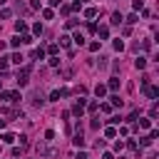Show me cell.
Returning <instances> with one entry per match:
<instances>
[{"instance_id": "7a4b0ae2", "label": "cell", "mask_w": 159, "mask_h": 159, "mask_svg": "<svg viewBox=\"0 0 159 159\" xmlns=\"http://www.w3.org/2000/svg\"><path fill=\"white\" fill-rule=\"evenodd\" d=\"M0 97H3V102L12 105V102H20V92H0Z\"/></svg>"}, {"instance_id": "6da1fadb", "label": "cell", "mask_w": 159, "mask_h": 159, "mask_svg": "<svg viewBox=\"0 0 159 159\" xmlns=\"http://www.w3.org/2000/svg\"><path fill=\"white\" fill-rule=\"evenodd\" d=\"M27 77H30V65H27V67H23V70L18 72V77H15V82H18L20 87H25V85H27Z\"/></svg>"}, {"instance_id": "9c48e42d", "label": "cell", "mask_w": 159, "mask_h": 159, "mask_svg": "<svg viewBox=\"0 0 159 159\" xmlns=\"http://www.w3.org/2000/svg\"><path fill=\"white\" fill-rule=\"evenodd\" d=\"M75 42H77V45H85V35H82V32H75Z\"/></svg>"}, {"instance_id": "f546056e", "label": "cell", "mask_w": 159, "mask_h": 159, "mask_svg": "<svg viewBox=\"0 0 159 159\" xmlns=\"http://www.w3.org/2000/svg\"><path fill=\"white\" fill-rule=\"evenodd\" d=\"M60 3H62V0H50V5H52V8H57Z\"/></svg>"}, {"instance_id": "ffe728a7", "label": "cell", "mask_w": 159, "mask_h": 159, "mask_svg": "<svg viewBox=\"0 0 159 159\" xmlns=\"http://www.w3.org/2000/svg\"><path fill=\"white\" fill-rule=\"evenodd\" d=\"M10 42H12V47H20V45H23V40H20V35H15Z\"/></svg>"}, {"instance_id": "cb8c5ba5", "label": "cell", "mask_w": 159, "mask_h": 159, "mask_svg": "<svg viewBox=\"0 0 159 159\" xmlns=\"http://www.w3.org/2000/svg\"><path fill=\"white\" fill-rule=\"evenodd\" d=\"M87 107H89V112H97V109H100V105H97V102H89Z\"/></svg>"}, {"instance_id": "8992f818", "label": "cell", "mask_w": 159, "mask_h": 159, "mask_svg": "<svg viewBox=\"0 0 159 159\" xmlns=\"http://www.w3.org/2000/svg\"><path fill=\"white\" fill-rule=\"evenodd\" d=\"M30 102H32V105H35V107H42V95H40V92H32V97H30Z\"/></svg>"}, {"instance_id": "d6986e66", "label": "cell", "mask_w": 159, "mask_h": 159, "mask_svg": "<svg viewBox=\"0 0 159 159\" xmlns=\"http://www.w3.org/2000/svg\"><path fill=\"white\" fill-rule=\"evenodd\" d=\"M95 15H97V10H95V8H87L85 10V18H95Z\"/></svg>"}, {"instance_id": "603a6c76", "label": "cell", "mask_w": 159, "mask_h": 159, "mask_svg": "<svg viewBox=\"0 0 159 159\" xmlns=\"http://www.w3.org/2000/svg\"><path fill=\"white\" fill-rule=\"evenodd\" d=\"M20 40H23V45H30V42H32L30 35H20Z\"/></svg>"}, {"instance_id": "4316f807", "label": "cell", "mask_w": 159, "mask_h": 159, "mask_svg": "<svg viewBox=\"0 0 159 159\" xmlns=\"http://www.w3.org/2000/svg\"><path fill=\"white\" fill-rule=\"evenodd\" d=\"M127 147H129V149H134V152H139V149H137V142H134V139H129V142H127Z\"/></svg>"}, {"instance_id": "4dcf8cb0", "label": "cell", "mask_w": 159, "mask_h": 159, "mask_svg": "<svg viewBox=\"0 0 159 159\" xmlns=\"http://www.w3.org/2000/svg\"><path fill=\"white\" fill-rule=\"evenodd\" d=\"M102 159H114V157H112V154H109V152H107V154H105V157H102Z\"/></svg>"}, {"instance_id": "4fadbf2b", "label": "cell", "mask_w": 159, "mask_h": 159, "mask_svg": "<svg viewBox=\"0 0 159 159\" xmlns=\"http://www.w3.org/2000/svg\"><path fill=\"white\" fill-rule=\"evenodd\" d=\"M134 65H137V70H144V67H147V60H144V57H139V60L134 62Z\"/></svg>"}, {"instance_id": "f1b7e54d", "label": "cell", "mask_w": 159, "mask_h": 159, "mask_svg": "<svg viewBox=\"0 0 159 159\" xmlns=\"http://www.w3.org/2000/svg\"><path fill=\"white\" fill-rule=\"evenodd\" d=\"M30 8H32V10H37V8H40V0H30Z\"/></svg>"}, {"instance_id": "7c38bea8", "label": "cell", "mask_w": 159, "mask_h": 159, "mask_svg": "<svg viewBox=\"0 0 159 159\" xmlns=\"http://www.w3.org/2000/svg\"><path fill=\"white\" fill-rule=\"evenodd\" d=\"M105 137H109V139L117 137V129H114V127H107V129H105Z\"/></svg>"}, {"instance_id": "83f0119b", "label": "cell", "mask_w": 159, "mask_h": 159, "mask_svg": "<svg viewBox=\"0 0 159 159\" xmlns=\"http://www.w3.org/2000/svg\"><path fill=\"white\" fill-rule=\"evenodd\" d=\"M149 114H152V117H157V114H159V105H152V112H149Z\"/></svg>"}, {"instance_id": "d4e9b609", "label": "cell", "mask_w": 159, "mask_h": 159, "mask_svg": "<svg viewBox=\"0 0 159 159\" xmlns=\"http://www.w3.org/2000/svg\"><path fill=\"white\" fill-rule=\"evenodd\" d=\"M112 105H114V107H122V100L117 97V95H114V97H112Z\"/></svg>"}, {"instance_id": "44dd1931", "label": "cell", "mask_w": 159, "mask_h": 159, "mask_svg": "<svg viewBox=\"0 0 159 159\" xmlns=\"http://www.w3.org/2000/svg\"><path fill=\"white\" fill-rule=\"evenodd\" d=\"M8 62H10L8 57H0V70H8Z\"/></svg>"}, {"instance_id": "5b68a950", "label": "cell", "mask_w": 159, "mask_h": 159, "mask_svg": "<svg viewBox=\"0 0 159 159\" xmlns=\"http://www.w3.org/2000/svg\"><path fill=\"white\" fill-rule=\"evenodd\" d=\"M82 112H85V100H77V102H75V107H72V114L82 117Z\"/></svg>"}, {"instance_id": "3957f363", "label": "cell", "mask_w": 159, "mask_h": 159, "mask_svg": "<svg viewBox=\"0 0 159 159\" xmlns=\"http://www.w3.org/2000/svg\"><path fill=\"white\" fill-rule=\"evenodd\" d=\"M142 92L147 95L149 100H157V97H159V89H157V87H149V85H142Z\"/></svg>"}, {"instance_id": "ba28073f", "label": "cell", "mask_w": 159, "mask_h": 159, "mask_svg": "<svg viewBox=\"0 0 159 159\" xmlns=\"http://www.w3.org/2000/svg\"><path fill=\"white\" fill-rule=\"evenodd\" d=\"M122 20H124V18H122V12H112V25H119Z\"/></svg>"}, {"instance_id": "52a82bcc", "label": "cell", "mask_w": 159, "mask_h": 159, "mask_svg": "<svg viewBox=\"0 0 159 159\" xmlns=\"http://www.w3.org/2000/svg\"><path fill=\"white\" fill-rule=\"evenodd\" d=\"M15 30H18V32H25V30H27V23H25V20H18V23H15Z\"/></svg>"}, {"instance_id": "d6a6232c", "label": "cell", "mask_w": 159, "mask_h": 159, "mask_svg": "<svg viewBox=\"0 0 159 159\" xmlns=\"http://www.w3.org/2000/svg\"><path fill=\"white\" fill-rule=\"evenodd\" d=\"M5 3H8V0H0V5H5Z\"/></svg>"}, {"instance_id": "1f68e13d", "label": "cell", "mask_w": 159, "mask_h": 159, "mask_svg": "<svg viewBox=\"0 0 159 159\" xmlns=\"http://www.w3.org/2000/svg\"><path fill=\"white\" fill-rule=\"evenodd\" d=\"M3 127H5V119H0V129H3Z\"/></svg>"}, {"instance_id": "484cf974", "label": "cell", "mask_w": 159, "mask_h": 159, "mask_svg": "<svg viewBox=\"0 0 159 159\" xmlns=\"http://www.w3.org/2000/svg\"><path fill=\"white\" fill-rule=\"evenodd\" d=\"M137 117H139V112H137V109H134V112L129 114V119H127V122H137Z\"/></svg>"}, {"instance_id": "8fae6325", "label": "cell", "mask_w": 159, "mask_h": 159, "mask_svg": "<svg viewBox=\"0 0 159 159\" xmlns=\"http://www.w3.org/2000/svg\"><path fill=\"white\" fill-rule=\"evenodd\" d=\"M0 139H3V142H15V134H12V132H8V134H3V137H0Z\"/></svg>"}, {"instance_id": "5bb4252c", "label": "cell", "mask_w": 159, "mask_h": 159, "mask_svg": "<svg viewBox=\"0 0 159 159\" xmlns=\"http://www.w3.org/2000/svg\"><path fill=\"white\" fill-rule=\"evenodd\" d=\"M97 32H100V37H107V35H109V27H107V25H102Z\"/></svg>"}, {"instance_id": "ac0fdd59", "label": "cell", "mask_w": 159, "mask_h": 159, "mask_svg": "<svg viewBox=\"0 0 159 159\" xmlns=\"http://www.w3.org/2000/svg\"><path fill=\"white\" fill-rule=\"evenodd\" d=\"M152 142H154V139H152V137H149V134H147V137H142V147H149V144H152Z\"/></svg>"}, {"instance_id": "2e32d148", "label": "cell", "mask_w": 159, "mask_h": 159, "mask_svg": "<svg viewBox=\"0 0 159 159\" xmlns=\"http://www.w3.org/2000/svg\"><path fill=\"white\" fill-rule=\"evenodd\" d=\"M10 62H15V65H20V62H23V55H20V52H15V55L10 57Z\"/></svg>"}, {"instance_id": "30bf717a", "label": "cell", "mask_w": 159, "mask_h": 159, "mask_svg": "<svg viewBox=\"0 0 159 159\" xmlns=\"http://www.w3.org/2000/svg\"><path fill=\"white\" fill-rule=\"evenodd\" d=\"M32 57H35V60H42V57H45V50H42V47H37V50L32 52Z\"/></svg>"}, {"instance_id": "e0dca14e", "label": "cell", "mask_w": 159, "mask_h": 159, "mask_svg": "<svg viewBox=\"0 0 159 159\" xmlns=\"http://www.w3.org/2000/svg\"><path fill=\"white\" fill-rule=\"evenodd\" d=\"M117 87H119V77H112L109 80V89H117Z\"/></svg>"}, {"instance_id": "7402d4cb", "label": "cell", "mask_w": 159, "mask_h": 159, "mask_svg": "<svg viewBox=\"0 0 159 159\" xmlns=\"http://www.w3.org/2000/svg\"><path fill=\"white\" fill-rule=\"evenodd\" d=\"M60 45H62V47H67V45H70V37L62 35V37H60Z\"/></svg>"}, {"instance_id": "277c9868", "label": "cell", "mask_w": 159, "mask_h": 159, "mask_svg": "<svg viewBox=\"0 0 159 159\" xmlns=\"http://www.w3.org/2000/svg\"><path fill=\"white\" fill-rule=\"evenodd\" d=\"M72 142H75V147H85V137H82V127L80 124H77V132H75Z\"/></svg>"}, {"instance_id": "9a60e30c", "label": "cell", "mask_w": 159, "mask_h": 159, "mask_svg": "<svg viewBox=\"0 0 159 159\" xmlns=\"http://www.w3.org/2000/svg\"><path fill=\"white\" fill-rule=\"evenodd\" d=\"M95 92H97V97H102V95L107 92V87L105 85H97V87H95Z\"/></svg>"}]
</instances>
